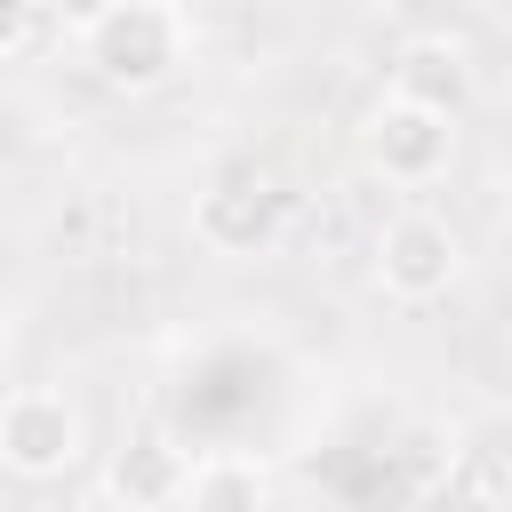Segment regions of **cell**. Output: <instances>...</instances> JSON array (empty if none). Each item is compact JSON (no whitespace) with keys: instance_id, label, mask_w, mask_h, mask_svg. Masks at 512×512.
Wrapping results in <instances>:
<instances>
[{"instance_id":"8","label":"cell","mask_w":512,"mask_h":512,"mask_svg":"<svg viewBox=\"0 0 512 512\" xmlns=\"http://www.w3.org/2000/svg\"><path fill=\"white\" fill-rule=\"evenodd\" d=\"M184 504H192V512H256V504H264L256 456H232V448L200 456V464L184 472Z\"/></svg>"},{"instance_id":"6","label":"cell","mask_w":512,"mask_h":512,"mask_svg":"<svg viewBox=\"0 0 512 512\" xmlns=\"http://www.w3.org/2000/svg\"><path fill=\"white\" fill-rule=\"evenodd\" d=\"M184 448H168L160 432H136L112 464H104V504H128V512H160V504H184Z\"/></svg>"},{"instance_id":"9","label":"cell","mask_w":512,"mask_h":512,"mask_svg":"<svg viewBox=\"0 0 512 512\" xmlns=\"http://www.w3.org/2000/svg\"><path fill=\"white\" fill-rule=\"evenodd\" d=\"M0 16H8V24H0V56H8V64H24V56H32V40H40L48 0H0Z\"/></svg>"},{"instance_id":"2","label":"cell","mask_w":512,"mask_h":512,"mask_svg":"<svg viewBox=\"0 0 512 512\" xmlns=\"http://www.w3.org/2000/svg\"><path fill=\"white\" fill-rule=\"evenodd\" d=\"M288 208H296V192H288L272 168L232 160V168H216V176L200 184V200H192V232H200L216 256H256V248L280 240Z\"/></svg>"},{"instance_id":"3","label":"cell","mask_w":512,"mask_h":512,"mask_svg":"<svg viewBox=\"0 0 512 512\" xmlns=\"http://www.w3.org/2000/svg\"><path fill=\"white\" fill-rule=\"evenodd\" d=\"M0 464L16 480H56L80 464V408L56 384H16L0 408Z\"/></svg>"},{"instance_id":"1","label":"cell","mask_w":512,"mask_h":512,"mask_svg":"<svg viewBox=\"0 0 512 512\" xmlns=\"http://www.w3.org/2000/svg\"><path fill=\"white\" fill-rule=\"evenodd\" d=\"M80 64L120 88V96H144L160 88L176 64H184V16L168 0H104L88 24H80Z\"/></svg>"},{"instance_id":"4","label":"cell","mask_w":512,"mask_h":512,"mask_svg":"<svg viewBox=\"0 0 512 512\" xmlns=\"http://www.w3.org/2000/svg\"><path fill=\"white\" fill-rule=\"evenodd\" d=\"M368 256H376V288H384L392 304H432V296H448L456 272H464V240H456L440 216H392Z\"/></svg>"},{"instance_id":"7","label":"cell","mask_w":512,"mask_h":512,"mask_svg":"<svg viewBox=\"0 0 512 512\" xmlns=\"http://www.w3.org/2000/svg\"><path fill=\"white\" fill-rule=\"evenodd\" d=\"M392 96H416V104L464 120V104H472V64H464V48H456V40H416V48H400Z\"/></svg>"},{"instance_id":"5","label":"cell","mask_w":512,"mask_h":512,"mask_svg":"<svg viewBox=\"0 0 512 512\" xmlns=\"http://www.w3.org/2000/svg\"><path fill=\"white\" fill-rule=\"evenodd\" d=\"M456 152V112H432L416 96H384L368 120V168L384 184H432Z\"/></svg>"}]
</instances>
